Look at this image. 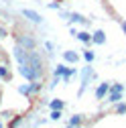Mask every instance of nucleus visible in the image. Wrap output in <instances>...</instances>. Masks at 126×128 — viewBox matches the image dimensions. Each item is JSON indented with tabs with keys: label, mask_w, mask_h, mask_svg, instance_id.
Wrapping results in <instances>:
<instances>
[{
	"label": "nucleus",
	"mask_w": 126,
	"mask_h": 128,
	"mask_svg": "<svg viewBox=\"0 0 126 128\" xmlns=\"http://www.w3.org/2000/svg\"><path fill=\"white\" fill-rule=\"evenodd\" d=\"M82 122H84V116H82V114H75V116H71V120H69L67 128H73V126H82Z\"/></svg>",
	"instance_id": "obj_9"
},
{
	"label": "nucleus",
	"mask_w": 126,
	"mask_h": 128,
	"mask_svg": "<svg viewBox=\"0 0 126 128\" xmlns=\"http://www.w3.org/2000/svg\"><path fill=\"white\" fill-rule=\"evenodd\" d=\"M108 90H110V86H108V84H100V86H98V90H96V98H98V100H102L104 96L108 94Z\"/></svg>",
	"instance_id": "obj_8"
},
{
	"label": "nucleus",
	"mask_w": 126,
	"mask_h": 128,
	"mask_svg": "<svg viewBox=\"0 0 126 128\" xmlns=\"http://www.w3.org/2000/svg\"><path fill=\"white\" fill-rule=\"evenodd\" d=\"M110 90H112V92H122V90H124V88H122V86H120V84H116V86H112V88H110Z\"/></svg>",
	"instance_id": "obj_20"
},
{
	"label": "nucleus",
	"mask_w": 126,
	"mask_h": 128,
	"mask_svg": "<svg viewBox=\"0 0 126 128\" xmlns=\"http://www.w3.org/2000/svg\"><path fill=\"white\" fill-rule=\"evenodd\" d=\"M18 73L22 77H26L28 82H39V79L43 77V73H39L37 69H33L30 65H18Z\"/></svg>",
	"instance_id": "obj_3"
},
{
	"label": "nucleus",
	"mask_w": 126,
	"mask_h": 128,
	"mask_svg": "<svg viewBox=\"0 0 126 128\" xmlns=\"http://www.w3.org/2000/svg\"><path fill=\"white\" fill-rule=\"evenodd\" d=\"M14 59L18 61V65H22V63H26V59H28V49H24V47H20V45H16L14 47Z\"/></svg>",
	"instance_id": "obj_4"
},
{
	"label": "nucleus",
	"mask_w": 126,
	"mask_h": 128,
	"mask_svg": "<svg viewBox=\"0 0 126 128\" xmlns=\"http://www.w3.org/2000/svg\"><path fill=\"white\" fill-rule=\"evenodd\" d=\"M73 128H84V126H73Z\"/></svg>",
	"instance_id": "obj_24"
},
{
	"label": "nucleus",
	"mask_w": 126,
	"mask_h": 128,
	"mask_svg": "<svg viewBox=\"0 0 126 128\" xmlns=\"http://www.w3.org/2000/svg\"><path fill=\"white\" fill-rule=\"evenodd\" d=\"M84 57H86V61H94L96 59V55H94L92 51H84Z\"/></svg>",
	"instance_id": "obj_18"
},
{
	"label": "nucleus",
	"mask_w": 126,
	"mask_h": 128,
	"mask_svg": "<svg viewBox=\"0 0 126 128\" xmlns=\"http://www.w3.org/2000/svg\"><path fill=\"white\" fill-rule=\"evenodd\" d=\"M0 77H2L4 82H10V79H12V73H10V69L6 65H0Z\"/></svg>",
	"instance_id": "obj_10"
},
{
	"label": "nucleus",
	"mask_w": 126,
	"mask_h": 128,
	"mask_svg": "<svg viewBox=\"0 0 126 128\" xmlns=\"http://www.w3.org/2000/svg\"><path fill=\"white\" fill-rule=\"evenodd\" d=\"M16 124H20V116H18V118H14V120H12V124H10V128H16Z\"/></svg>",
	"instance_id": "obj_21"
},
{
	"label": "nucleus",
	"mask_w": 126,
	"mask_h": 128,
	"mask_svg": "<svg viewBox=\"0 0 126 128\" xmlns=\"http://www.w3.org/2000/svg\"><path fill=\"white\" fill-rule=\"evenodd\" d=\"M63 59L69 61V63H77V61H80V55H77L75 51H65V53H63Z\"/></svg>",
	"instance_id": "obj_7"
},
{
	"label": "nucleus",
	"mask_w": 126,
	"mask_h": 128,
	"mask_svg": "<svg viewBox=\"0 0 126 128\" xmlns=\"http://www.w3.org/2000/svg\"><path fill=\"white\" fill-rule=\"evenodd\" d=\"M0 128H4V126H2V122H0Z\"/></svg>",
	"instance_id": "obj_25"
},
{
	"label": "nucleus",
	"mask_w": 126,
	"mask_h": 128,
	"mask_svg": "<svg viewBox=\"0 0 126 128\" xmlns=\"http://www.w3.org/2000/svg\"><path fill=\"white\" fill-rule=\"evenodd\" d=\"M69 69L65 67V65H57V69H55V77H59V75H63V73H67Z\"/></svg>",
	"instance_id": "obj_15"
},
{
	"label": "nucleus",
	"mask_w": 126,
	"mask_h": 128,
	"mask_svg": "<svg viewBox=\"0 0 126 128\" xmlns=\"http://www.w3.org/2000/svg\"><path fill=\"white\" fill-rule=\"evenodd\" d=\"M51 118L53 120H59L61 118V110H51Z\"/></svg>",
	"instance_id": "obj_19"
},
{
	"label": "nucleus",
	"mask_w": 126,
	"mask_h": 128,
	"mask_svg": "<svg viewBox=\"0 0 126 128\" xmlns=\"http://www.w3.org/2000/svg\"><path fill=\"white\" fill-rule=\"evenodd\" d=\"M120 26H122V30H124V35H126V18H120Z\"/></svg>",
	"instance_id": "obj_23"
},
{
	"label": "nucleus",
	"mask_w": 126,
	"mask_h": 128,
	"mask_svg": "<svg viewBox=\"0 0 126 128\" xmlns=\"http://www.w3.org/2000/svg\"><path fill=\"white\" fill-rule=\"evenodd\" d=\"M69 20H75V22H84V24L88 22V18H84L82 14H69Z\"/></svg>",
	"instance_id": "obj_13"
},
{
	"label": "nucleus",
	"mask_w": 126,
	"mask_h": 128,
	"mask_svg": "<svg viewBox=\"0 0 126 128\" xmlns=\"http://www.w3.org/2000/svg\"><path fill=\"white\" fill-rule=\"evenodd\" d=\"M122 100V92H112L108 96V102H120Z\"/></svg>",
	"instance_id": "obj_12"
},
{
	"label": "nucleus",
	"mask_w": 126,
	"mask_h": 128,
	"mask_svg": "<svg viewBox=\"0 0 126 128\" xmlns=\"http://www.w3.org/2000/svg\"><path fill=\"white\" fill-rule=\"evenodd\" d=\"M18 92H20V94H24V96L33 94V90H30V84H28V86H20V88H18Z\"/></svg>",
	"instance_id": "obj_16"
},
{
	"label": "nucleus",
	"mask_w": 126,
	"mask_h": 128,
	"mask_svg": "<svg viewBox=\"0 0 126 128\" xmlns=\"http://www.w3.org/2000/svg\"><path fill=\"white\" fill-rule=\"evenodd\" d=\"M51 110H63V102L61 100H51Z\"/></svg>",
	"instance_id": "obj_14"
},
{
	"label": "nucleus",
	"mask_w": 126,
	"mask_h": 128,
	"mask_svg": "<svg viewBox=\"0 0 126 128\" xmlns=\"http://www.w3.org/2000/svg\"><path fill=\"white\" fill-rule=\"evenodd\" d=\"M92 43H96V45H104V43H106V33H104V30H96V33L92 35Z\"/></svg>",
	"instance_id": "obj_6"
},
{
	"label": "nucleus",
	"mask_w": 126,
	"mask_h": 128,
	"mask_svg": "<svg viewBox=\"0 0 126 128\" xmlns=\"http://www.w3.org/2000/svg\"><path fill=\"white\" fill-rule=\"evenodd\" d=\"M22 16H26L28 20H33L35 24H41V22H43V16H41L39 12H35V10H30V8H24V10H22Z\"/></svg>",
	"instance_id": "obj_5"
},
{
	"label": "nucleus",
	"mask_w": 126,
	"mask_h": 128,
	"mask_svg": "<svg viewBox=\"0 0 126 128\" xmlns=\"http://www.w3.org/2000/svg\"><path fill=\"white\" fill-rule=\"evenodd\" d=\"M6 35H8V33H6V28H4V26H0V39H4Z\"/></svg>",
	"instance_id": "obj_22"
},
{
	"label": "nucleus",
	"mask_w": 126,
	"mask_h": 128,
	"mask_svg": "<svg viewBox=\"0 0 126 128\" xmlns=\"http://www.w3.org/2000/svg\"><path fill=\"white\" fill-rule=\"evenodd\" d=\"M22 65H30L33 69H37L39 73H45V63H43V57L33 49V51H28V59L26 63H22Z\"/></svg>",
	"instance_id": "obj_2"
},
{
	"label": "nucleus",
	"mask_w": 126,
	"mask_h": 128,
	"mask_svg": "<svg viewBox=\"0 0 126 128\" xmlns=\"http://www.w3.org/2000/svg\"><path fill=\"white\" fill-rule=\"evenodd\" d=\"M14 41H16V45L24 47V49H28V51L37 49V39H35V35H30V33H16L14 35Z\"/></svg>",
	"instance_id": "obj_1"
},
{
	"label": "nucleus",
	"mask_w": 126,
	"mask_h": 128,
	"mask_svg": "<svg viewBox=\"0 0 126 128\" xmlns=\"http://www.w3.org/2000/svg\"><path fill=\"white\" fill-rule=\"evenodd\" d=\"M77 39H80L82 43H92V35L88 33V30H82V33H73Z\"/></svg>",
	"instance_id": "obj_11"
},
{
	"label": "nucleus",
	"mask_w": 126,
	"mask_h": 128,
	"mask_svg": "<svg viewBox=\"0 0 126 128\" xmlns=\"http://www.w3.org/2000/svg\"><path fill=\"white\" fill-rule=\"evenodd\" d=\"M116 114H126V104H118L116 106Z\"/></svg>",
	"instance_id": "obj_17"
}]
</instances>
